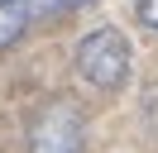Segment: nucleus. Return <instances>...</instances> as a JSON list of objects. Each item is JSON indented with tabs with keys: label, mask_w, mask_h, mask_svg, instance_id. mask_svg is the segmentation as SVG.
<instances>
[{
	"label": "nucleus",
	"mask_w": 158,
	"mask_h": 153,
	"mask_svg": "<svg viewBox=\"0 0 158 153\" xmlns=\"http://www.w3.org/2000/svg\"><path fill=\"white\" fill-rule=\"evenodd\" d=\"M129 43L120 29H91L86 38L77 43V76L101 91H115L120 81L129 76Z\"/></svg>",
	"instance_id": "f257e3e1"
},
{
	"label": "nucleus",
	"mask_w": 158,
	"mask_h": 153,
	"mask_svg": "<svg viewBox=\"0 0 158 153\" xmlns=\"http://www.w3.org/2000/svg\"><path fill=\"white\" fill-rule=\"evenodd\" d=\"M72 10V0H0V48H10L15 38H24L39 19Z\"/></svg>",
	"instance_id": "7ed1b4c3"
},
{
	"label": "nucleus",
	"mask_w": 158,
	"mask_h": 153,
	"mask_svg": "<svg viewBox=\"0 0 158 153\" xmlns=\"http://www.w3.org/2000/svg\"><path fill=\"white\" fill-rule=\"evenodd\" d=\"M72 5H86V0H72Z\"/></svg>",
	"instance_id": "39448f33"
},
{
	"label": "nucleus",
	"mask_w": 158,
	"mask_h": 153,
	"mask_svg": "<svg viewBox=\"0 0 158 153\" xmlns=\"http://www.w3.org/2000/svg\"><path fill=\"white\" fill-rule=\"evenodd\" d=\"M134 14H139V19H144V24L158 34V0H134Z\"/></svg>",
	"instance_id": "20e7f679"
},
{
	"label": "nucleus",
	"mask_w": 158,
	"mask_h": 153,
	"mask_svg": "<svg viewBox=\"0 0 158 153\" xmlns=\"http://www.w3.org/2000/svg\"><path fill=\"white\" fill-rule=\"evenodd\" d=\"M29 153H86V124H81L77 105L67 101L48 105L29 129Z\"/></svg>",
	"instance_id": "f03ea898"
}]
</instances>
